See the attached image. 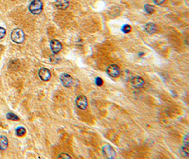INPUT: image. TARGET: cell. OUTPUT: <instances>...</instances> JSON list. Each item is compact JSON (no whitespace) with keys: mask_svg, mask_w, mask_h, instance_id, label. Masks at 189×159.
I'll return each mask as SVG.
<instances>
[{"mask_svg":"<svg viewBox=\"0 0 189 159\" xmlns=\"http://www.w3.org/2000/svg\"><path fill=\"white\" fill-rule=\"evenodd\" d=\"M103 156L106 158H114L116 157V151L109 144H105L102 148Z\"/></svg>","mask_w":189,"mask_h":159,"instance_id":"obj_3","label":"cell"},{"mask_svg":"<svg viewBox=\"0 0 189 159\" xmlns=\"http://www.w3.org/2000/svg\"><path fill=\"white\" fill-rule=\"evenodd\" d=\"M50 46L52 52H53L54 54L58 53L59 52H60L62 48H63L62 43L59 40H56V39H53V40L50 41Z\"/></svg>","mask_w":189,"mask_h":159,"instance_id":"obj_8","label":"cell"},{"mask_svg":"<svg viewBox=\"0 0 189 159\" xmlns=\"http://www.w3.org/2000/svg\"><path fill=\"white\" fill-rule=\"evenodd\" d=\"M154 3L157 5H161L165 2V0H153Z\"/></svg>","mask_w":189,"mask_h":159,"instance_id":"obj_20","label":"cell"},{"mask_svg":"<svg viewBox=\"0 0 189 159\" xmlns=\"http://www.w3.org/2000/svg\"><path fill=\"white\" fill-rule=\"evenodd\" d=\"M26 132V129L23 127H18V128L16 129V134L19 137L24 136Z\"/></svg>","mask_w":189,"mask_h":159,"instance_id":"obj_13","label":"cell"},{"mask_svg":"<svg viewBox=\"0 0 189 159\" xmlns=\"http://www.w3.org/2000/svg\"><path fill=\"white\" fill-rule=\"evenodd\" d=\"M6 35V30L4 28L0 27V39L3 38Z\"/></svg>","mask_w":189,"mask_h":159,"instance_id":"obj_19","label":"cell"},{"mask_svg":"<svg viewBox=\"0 0 189 159\" xmlns=\"http://www.w3.org/2000/svg\"><path fill=\"white\" fill-rule=\"evenodd\" d=\"M95 83H96V84H97V86H99V87H101V86L103 85V80L102 79V78L97 77V78H96V79H95Z\"/></svg>","mask_w":189,"mask_h":159,"instance_id":"obj_17","label":"cell"},{"mask_svg":"<svg viewBox=\"0 0 189 159\" xmlns=\"http://www.w3.org/2000/svg\"><path fill=\"white\" fill-rule=\"evenodd\" d=\"M144 28H145V30L147 33H149V34H152V33H154L157 31V26L156 25L153 23H147L144 26Z\"/></svg>","mask_w":189,"mask_h":159,"instance_id":"obj_11","label":"cell"},{"mask_svg":"<svg viewBox=\"0 0 189 159\" xmlns=\"http://www.w3.org/2000/svg\"><path fill=\"white\" fill-rule=\"evenodd\" d=\"M11 38L15 43H23L25 40L24 32L21 28H15L11 33Z\"/></svg>","mask_w":189,"mask_h":159,"instance_id":"obj_1","label":"cell"},{"mask_svg":"<svg viewBox=\"0 0 189 159\" xmlns=\"http://www.w3.org/2000/svg\"><path fill=\"white\" fill-rule=\"evenodd\" d=\"M58 158H72L71 156H69L66 153H62L58 156Z\"/></svg>","mask_w":189,"mask_h":159,"instance_id":"obj_18","label":"cell"},{"mask_svg":"<svg viewBox=\"0 0 189 159\" xmlns=\"http://www.w3.org/2000/svg\"><path fill=\"white\" fill-rule=\"evenodd\" d=\"M38 76H39V78L42 81L48 82L51 78V73L50 70L48 69L47 68H44V67H43V68L40 69L39 72H38Z\"/></svg>","mask_w":189,"mask_h":159,"instance_id":"obj_7","label":"cell"},{"mask_svg":"<svg viewBox=\"0 0 189 159\" xmlns=\"http://www.w3.org/2000/svg\"><path fill=\"white\" fill-rule=\"evenodd\" d=\"M43 7V5L41 0H33V1L31 2L28 9H29V11L31 14L37 15L42 12Z\"/></svg>","mask_w":189,"mask_h":159,"instance_id":"obj_2","label":"cell"},{"mask_svg":"<svg viewBox=\"0 0 189 159\" xmlns=\"http://www.w3.org/2000/svg\"><path fill=\"white\" fill-rule=\"evenodd\" d=\"M9 142L7 138L4 136H0V150L4 151L8 147Z\"/></svg>","mask_w":189,"mask_h":159,"instance_id":"obj_12","label":"cell"},{"mask_svg":"<svg viewBox=\"0 0 189 159\" xmlns=\"http://www.w3.org/2000/svg\"><path fill=\"white\" fill-rule=\"evenodd\" d=\"M75 105L81 110H85L88 106V100L85 96H79L75 100Z\"/></svg>","mask_w":189,"mask_h":159,"instance_id":"obj_4","label":"cell"},{"mask_svg":"<svg viewBox=\"0 0 189 159\" xmlns=\"http://www.w3.org/2000/svg\"><path fill=\"white\" fill-rule=\"evenodd\" d=\"M131 84L134 88H141L144 87V81L141 77L135 76L132 78Z\"/></svg>","mask_w":189,"mask_h":159,"instance_id":"obj_9","label":"cell"},{"mask_svg":"<svg viewBox=\"0 0 189 159\" xmlns=\"http://www.w3.org/2000/svg\"><path fill=\"white\" fill-rule=\"evenodd\" d=\"M106 72L110 77L116 78L120 74V69L117 64H111L108 67Z\"/></svg>","mask_w":189,"mask_h":159,"instance_id":"obj_5","label":"cell"},{"mask_svg":"<svg viewBox=\"0 0 189 159\" xmlns=\"http://www.w3.org/2000/svg\"><path fill=\"white\" fill-rule=\"evenodd\" d=\"M121 30H122V31L124 33H128L129 32H130L131 26L128 24H125V25L123 26V27H122V28H121Z\"/></svg>","mask_w":189,"mask_h":159,"instance_id":"obj_16","label":"cell"},{"mask_svg":"<svg viewBox=\"0 0 189 159\" xmlns=\"http://www.w3.org/2000/svg\"><path fill=\"white\" fill-rule=\"evenodd\" d=\"M7 118L9 119V120H13V121H17L19 120V117H17L16 115H15L14 113H8L7 114Z\"/></svg>","mask_w":189,"mask_h":159,"instance_id":"obj_14","label":"cell"},{"mask_svg":"<svg viewBox=\"0 0 189 159\" xmlns=\"http://www.w3.org/2000/svg\"><path fill=\"white\" fill-rule=\"evenodd\" d=\"M55 5L58 9L60 10H65L69 5V0H55Z\"/></svg>","mask_w":189,"mask_h":159,"instance_id":"obj_10","label":"cell"},{"mask_svg":"<svg viewBox=\"0 0 189 159\" xmlns=\"http://www.w3.org/2000/svg\"><path fill=\"white\" fill-rule=\"evenodd\" d=\"M144 10L147 13V14H152L154 12V8L153 6L149 4H146L144 6Z\"/></svg>","mask_w":189,"mask_h":159,"instance_id":"obj_15","label":"cell"},{"mask_svg":"<svg viewBox=\"0 0 189 159\" xmlns=\"http://www.w3.org/2000/svg\"><path fill=\"white\" fill-rule=\"evenodd\" d=\"M60 81L62 84L66 88H70L73 83V79L68 74H63L60 76Z\"/></svg>","mask_w":189,"mask_h":159,"instance_id":"obj_6","label":"cell"}]
</instances>
